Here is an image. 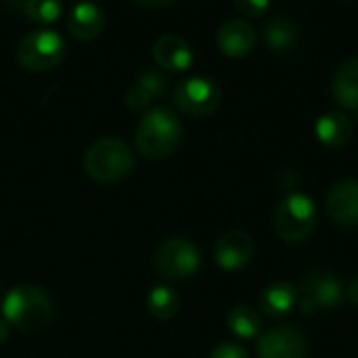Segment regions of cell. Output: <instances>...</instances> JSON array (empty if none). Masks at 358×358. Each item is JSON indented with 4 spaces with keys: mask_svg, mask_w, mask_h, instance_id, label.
<instances>
[{
    "mask_svg": "<svg viewBox=\"0 0 358 358\" xmlns=\"http://www.w3.org/2000/svg\"><path fill=\"white\" fill-rule=\"evenodd\" d=\"M2 317L21 331H38L52 321V300L36 285H17L2 300Z\"/></svg>",
    "mask_w": 358,
    "mask_h": 358,
    "instance_id": "cell-2",
    "label": "cell"
},
{
    "mask_svg": "<svg viewBox=\"0 0 358 358\" xmlns=\"http://www.w3.org/2000/svg\"><path fill=\"white\" fill-rule=\"evenodd\" d=\"M153 59L157 65L170 71H185L193 63V50L180 36L166 34L153 44Z\"/></svg>",
    "mask_w": 358,
    "mask_h": 358,
    "instance_id": "cell-14",
    "label": "cell"
},
{
    "mask_svg": "<svg viewBox=\"0 0 358 358\" xmlns=\"http://www.w3.org/2000/svg\"><path fill=\"white\" fill-rule=\"evenodd\" d=\"M23 10L36 23H52L61 17L63 6L59 0H25Z\"/></svg>",
    "mask_w": 358,
    "mask_h": 358,
    "instance_id": "cell-22",
    "label": "cell"
},
{
    "mask_svg": "<svg viewBox=\"0 0 358 358\" xmlns=\"http://www.w3.org/2000/svg\"><path fill=\"white\" fill-rule=\"evenodd\" d=\"M235 8L248 17H262L271 8V0H233Z\"/></svg>",
    "mask_w": 358,
    "mask_h": 358,
    "instance_id": "cell-23",
    "label": "cell"
},
{
    "mask_svg": "<svg viewBox=\"0 0 358 358\" xmlns=\"http://www.w3.org/2000/svg\"><path fill=\"white\" fill-rule=\"evenodd\" d=\"M258 358H308V342L296 327H273L260 336Z\"/></svg>",
    "mask_w": 358,
    "mask_h": 358,
    "instance_id": "cell-9",
    "label": "cell"
},
{
    "mask_svg": "<svg viewBox=\"0 0 358 358\" xmlns=\"http://www.w3.org/2000/svg\"><path fill=\"white\" fill-rule=\"evenodd\" d=\"M298 296H300L298 300L300 313L308 317V315H317L323 310H336L342 304L346 289L336 275L315 271L302 279Z\"/></svg>",
    "mask_w": 358,
    "mask_h": 358,
    "instance_id": "cell-7",
    "label": "cell"
},
{
    "mask_svg": "<svg viewBox=\"0 0 358 358\" xmlns=\"http://www.w3.org/2000/svg\"><path fill=\"white\" fill-rule=\"evenodd\" d=\"M164 86H166V80L157 71H145V73H141L138 80H136V84L126 94L128 109L130 111H136V113L149 111L151 103L157 101L164 94Z\"/></svg>",
    "mask_w": 358,
    "mask_h": 358,
    "instance_id": "cell-17",
    "label": "cell"
},
{
    "mask_svg": "<svg viewBox=\"0 0 358 358\" xmlns=\"http://www.w3.org/2000/svg\"><path fill=\"white\" fill-rule=\"evenodd\" d=\"M138 4H145V6H168V4H174L176 0H134Z\"/></svg>",
    "mask_w": 358,
    "mask_h": 358,
    "instance_id": "cell-27",
    "label": "cell"
},
{
    "mask_svg": "<svg viewBox=\"0 0 358 358\" xmlns=\"http://www.w3.org/2000/svg\"><path fill=\"white\" fill-rule=\"evenodd\" d=\"M151 264L159 277L168 281H185L197 275L201 266V254L189 239L172 237L155 248Z\"/></svg>",
    "mask_w": 358,
    "mask_h": 358,
    "instance_id": "cell-5",
    "label": "cell"
},
{
    "mask_svg": "<svg viewBox=\"0 0 358 358\" xmlns=\"http://www.w3.org/2000/svg\"><path fill=\"white\" fill-rule=\"evenodd\" d=\"M254 252H256V243L252 235L245 231L233 229L218 237L214 245V260L222 271L235 273L252 262Z\"/></svg>",
    "mask_w": 358,
    "mask_h": 358,
    "instance_id": "cell-10",
    "label": "cell"
},
{
    "mask_svg": "<svg viewBox=\"0 0 358 358\" xmlns=\"http://www.w3.org/2000/svg\"><path fill=\"white\" fill-rule=\"evenodd\" d=\"M227 325L231 334L239 340H252L262 329V317L252 306H235L227 315Z\"/></svg>",
    "mask_w": 358,
    "mask_h": 358,
    "instance_id": "cell-20",
    "label": "cell"
},
{
    "mask_svg": "<svg viewBox=\"0 0 358 358\" xmlns=\"http://www.w3.org/2000/svg\"><path fill=\"white\" fill-rule=\"evenodd\" d=\"M340 2H357V0H340Z\"/></svg>",
    "mask_w": 358,
    "mask_h": 358,
    "instance_id": "cell-28",
    "label": "cell"
},
{
    "mask_svg": "<svg viewBox=\"0 0 358 358\" xmlns=\"http://www.w3.org/2000/svg\"><path fill=\"white\" fill-rule=\"evenodd\" d=\"M331 94L342 109L357 113L358 117V57H350L338 65L331 78Z\"/></svg>",
    "mask_w": 358,
    "mask_h": 358,
    "instance_id": "cell-13",
    "label": "cell"
},
{
    "mask_svg": "<svg viewBox=\"0 0 358 358\" xmlns=\"http://www.w3.org/2000/svg\"><path fill=\"white\" fill-rule=\"evenodd\" d=\"M103 27H105L103 10L94 2H80L69 10L67 31L76 40H82V42L94 40L96 36H101Z\"/></svg>",
    "mask_w": 358,
    "mask_h": 358,
    "instance_id": "cell-16",
    "label": "cell"
},
{
    "mask_svg": "<svg viewBox=\"0 0 358 358\" xmlns=\"http://www.w3.org/2000/svg\"><path fill=\"white\" fill-rule=\"evenodd\" d=\"M355 132L352 120L344 111L323 113L315 124V134L319 143L327 149H342L350 143Z\"/></svg>",
    "mask_w": 358,
    "mask_h": 358,
    "instance_id": "cell-15",
    "label": "cell"
},
{
    "mask_svg": "<svg viewBox=\"0 0 358 358\" xmlns=\"http://www.w3.org/2000/svg\"><path fill=\"white\" fill-rule=\"evenodd\" d=\"M210 358H250L248 357V350L239 344H233V342H224L220 346H216L212 350Z\"/></svg>",
    "mask_w": 358,
    "mask_h": 358,
    "instance_id": "cell-24",
    "label": "cell"
},
{
    "mask_svg": "<svg viewBox=\"0 0 358 358\" xmlns=\"http://www.w3.org/2000/svg\"><path fill=\"white\" fill-rule=\"evenodd\" d=\"M329 218L344 229H358V180L336 182L325 197Z\"/></svg>",
    "mask_w": 358,
    "mask_h": 358,
    "instance_id": "cell-11",
    "label": "cell"
},
{
    "mask_svg": "<svg viewBox=\"0 0 358 358\" xmlns=\"http://www.w3.org/2000/svg\"><path fill=\"white\" fill-rule=\"evenodd\" d=\"M65 55V42L57 31H29L17 46V61L27 71H48L59 65Z\"/></svg>",
    "mask_w": 358,
    "mask_h": 358,
    "instance_id": "cell-6",
    "label": "cell"
},
{
    "mask_svg": "<svg viewBox=\"0 0 358 358\" xmlns=\"http://www.w3.org/2000/svg\"><path fill=\"white\" fill-rule=\"evenodd\" d=\"M220 101H222L220 86L214 80L201 78V76L180 82L174 90L176 107L191 117H206L214 113Z\"/></svg>",
    "mask_w": 358,
    "mask_h": 358,
    "instance_id": "cell-8",
    "label": "cell"
},
{
    "mask_svg": "<svg viewBox=\"0 0 358 358\" xmlns=\"http://www.w3.org/2000/svg\"><path fill=\"white\" fill-rule=\"evenodd\" d=\"M82 166L92 180L115 182L134 168V153L122 138L105 136L86 149Z\"/></svg>",
    "mask_w": 358,
    "mask_h": 358,
    "instance_id": "cell-3",
    "label": "cell"
},
{
    "mask_svg": "<svg viewBox=\"0 0 358 358\" xmlns=\"http://www.w3.org/2000/svg\"><path fill=\"white\" fill-rule=\"evenodd\" d=\"M8 336H10V325L4 317H0V346L8 340Z\"/></svg>",
    "mask_w": 358,
    "mask_h": 358,
    "instance_id": "cell-26",
    "label": "cell"
},
{
    "mask_svg": "<svg viewBox=\"0 0 358 358\" xmlns=\"http://www.w3.org/2000/svg\"><path fill=\"white\" fill-rule=\"evenodd\" d=\"M296 302H298V289H296V285H292L287 281L271 283L260 294V310L271 319L287 315L296 306Z\"/></svg>",
    "mask_w": 358,
    "mask_h": 358,
    "instance_id": "cell-18",
    "label": "cell"
},
{
    "mask_svg": "<svg viewBox=\"0 0 358 358\" xmlns=\"http://www.w3.org/2000/svg\"><path fill=\"white\" fill-rule=\"evenodd\" d=\"M298 25L287 17H275L264 25V42L273 52H287L298 42Z\"/></svg>",
    "mask_w": 358,
    "mask_h": 358,
    "instance_id": "cell-19",
    "label": "cell"
},
{
    "mask_svg": "<svg viewBox=\"0 0 358 358\" xmlns=\"http://www.w3.org/2000/svg\"><path fill=\"white\" fill-rule=\"evenodd\" d=\"M182 138V124L178 115L166 107H155L145 111L136 128V151L151 162L166 159L172 155Z\"/></svg>",
    "mask_w": 358,
    "mask_h": 358,
    "instance_id": "cell-1",
    "label": "cell"
},
{
    "mask_svg": "<svg viewBox=\"0 0 358 358\" xmlns=\"http://www.w3.org/2000/svg\"><path fill=\"white\" fill-rule=\"evenodd\" d=\"M273 224L281 241L289 245L304 243L317 227V206L304 193H289L275 210Z\"/></svg>",
    "mask_w": 358,
    "mask_h": 358,
    "instance_id": "cell-4",
    "label": "cell"
},
{
    "mask_svg": "<svg viewBox=\"0 0 358 358\" xmlns=\"http://www.w3.org/2000/svg\"><path fill=\"white\" fill-rule=\"evenodd\" d=\"M180 308V298L178 294L168 287V285H157L149 292L147 296V310L153 319L157 321H168L172 319Z\"/></svg>",
    "mask_w": 358,
    "mask_h": 358,
    "instance_id": "cell-21",
    "label": "cell"
},
{
    "mask_svg": "<svg viewBox=\"0 0 358 358\" xmlns=\"http://www.w3.org/2000/svg\"><path fill=\"white\" fill-rule=\"evenodd\" d=\"M256 40H258V34L254 25L243 19H229L227 23L220 25L216 34V44L220 52L231 59L250 55L256 46Z\"/></svg>",
    "mask_w": 358,
    "mask_h": 358,
    "instance_id": "cell-12",
    "label": "cell"
},
{
    "mask_svg": "<svg viewBox=\"0 0 358 358\" xmlns=\"http://www.w3.org/2000/svg\"><path fill=\"white\" fill-rule=\"evenodd\" d=\"M346 298H348L350 304L358 306V277H355V279L348 283V287H346Z\"/></svg>",
    "mask_w": 358,
    "mask_h": 358,
    "instance_id": "cell-25",
    "label": "cell"
}]
</instances>
